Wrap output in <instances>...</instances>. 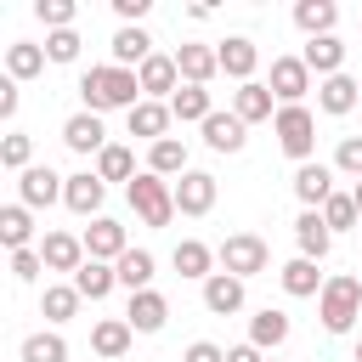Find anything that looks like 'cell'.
<instances>
[{"label":"cell","mask_w":362,"mask_h":362,"mask_svg":"<svg viewBox=\"0 0 362 362\" xmlns=\"http://www.w3.org/2000/svg\"><path fill=\"white\" fill-rule=\"evenodd\" d=\"M130 209L147 221V226H164L170 215H175V187L164 181V175H153V170H141L136 181H130Z\"/></svg>","instance_id":"277c9868"},{"label":"cell","mask_w":362,"mask_h":362,"mask_svg":"<svg viewBox=\"0 0 362 362\" xmlns=\"http://www.w3.org/2000/svg\"><path fill=\"white\" fill-rule=\"evenodd\" d=\"M147 170H153V175H187V147H181L175 136L153 141V153H147Z\"/></svg>","instance_id":"d6a6232c"},{"label":"cell","mask_w":362,"mask_h":362,"mask_svg":"<svg viewBox=\"0 0 362 362\" xmlns=\"http://www.w3.org/2000/svg\"><path fill=\"white\" fill-rule=\"evenodd\" d=\"M294 243H300V255H305V260H322V255H328V243H334V232H328V221H322L317 209H305V215L294 221Z\"/></svg>","instance_id":"e0dca14e"},{"label":"cell","mask_w":362,"mask_h":362,"mask_svg":"<svg viewBox=\"0 0 362 362\" xmlns=\"http://www.w3.org/2000/svg\"><path fill=\"white\" fill-rule=\"evenodd\" d=\"M334 164H339L345 175H356V181H362V136H345V141H339V158H334Z\"/></svg>","instance_id":"ee69618b"},{"label":"cell","mask_w":362,"mask_h":362,"mask_svg":"<svg viewBox=\"0 0 362 362\" xmlns=\"http://www.w3.org/2000/svg\"><path fill=\"white\" fill-rule=\"evenodd\" d=\"M40 260H45L51 272H79V266H85V238H74V232H45Z\"/></svg>","instance_id":"9c48e42d"},{"label":"cell","mask_w":362,"mask_h":362,"mask_svg":"<svg viewBox=\"0 0 362 362\" xmlns=\"http://www.w3.org/2000/svg\"><path fill=\"white\" fill-rule=\"evenodd\" d=\"M40 68H45V45H23V40H17V45L6 51V74H11V79H28V74H40Z\"/></svg>","instance_id":"74e56055"},{"label":"cell","mask_w":362,"mask_h":362,"mask_svg":"<svg viewBox=\"0 0 362 362\" xmlns=\"http://www.w3.org/2000/svg\"><path fill=\"white\" fill-rule=\"evenodd\" d=\"M113 6H119L124 23H141V11H147V0H113Z\"/></svg>","instance_id":"7dc6e473"},{"label":"cell","mask_w":362,"mask_h":362,"mask_svg":"<svg viewBox=\"0 0 362 362\" xmlns=\"http://www.w3.org/2000/svg\"><path fill=\"white\" fill-rule=\"evenodd\" d=\"M45 57H51V62H74V57H79V34H74V28H51V34H45Z\"/></svg>","instance_id":"60d3db41"},{"label":"cell","mask_w":362,"mask_h":362,"mask_svg":"<svg viewBox=\"0 0 362 362\" xmlns=\"http://www.w3.org/2000/svg\"><path fill=\"white\" fill-rule=\"evenodd\" d=\"M119 255H124V226L107 221V215H96L85 226V260H119Z\"/></svg>","instance_id":"ba28073f"},{"label":"cell","mask_w":362,"mask_h":362,"mask_svg":"<svg viewBox=\"0 0 362 362\" xmlns=\"http://www.w3.org/2000/svg\"><path fill=\"white\" fill-rule=\"evenodd\" d=\"M277 277H283V288L300 294V300H305V294H322V283H328V277H317V260H305V255H294Z\"/></svg>","instance_id":"f546056e"},{"label":"cell","mask_w":362,"mask_h":362,"mask_svg":"<svg viewBox=\"0 0 362 362\" xmlns=\"http://www.w3.org/2000/svg\"><path fill=\"white\" fill-rule=\"evenodd\" d=\"M226 362H266V356H260V345H232Z\"/></svg>","instance_id":"681fc988"},{"label":"cell","mask_w":362,"mask_h":362,"mask_svg":"<svg viewBox=\"0 0 362 362\" xmlns=\"http://www.w3.org/2000/svg\"><path fill=\"white\" fill-rule=\"evenodd\" d=\"M164 317H170V300H164V294H153V288L130 294V311H124V322H130L136 334H158V328H164Z\"/></svg>","instance_id":"8fae6325"},{"label":"cell","mask_w":362,"mask_h":362,"mask_svg":"<svg viewBox=\"0 0 362 362\" xmlns=\"http://www.w3.org/2000/svg\"><path fill=\"white\" fill-rule=\"evenodd\" d=\"M322 221H328V232H339V226H356L362 215H356V198L351 192H334L328 204H322Z\"/></svg>","instance_id":"ab89813d"},{"label":"cell","mask_w":362,"mask_h":362,"mask_svg":"<svg viewBox=\"0 0 362 362\" xmlns=\"http://www.w3.org/2000/svg\"><path fill=\"white\" fill-rule=\"evenodd\" d=\"M40 266H45V260H40L34 249H17V255H11V277H17V283H34Z\"/></svg>","instance_id":"f6af8a7d"},{"label":"cell","mask_w":362,"mask_h":362,"mask_svg":"<svg viewBox=\"0 0 362 362\" xmlns=\"http://www.w3.org/2000/svg\"><path fill=\"white\" fill-rule=\"evenodd\" d=\"M130 334H136V328H130L124 317H102V322L90 328V351H96V356H124V351H130Z\"/></svg>","instance_id":"7402d4cb"},{"label":"cell","mask_w":362,"mask_h":362,"mask_svg":"<svg viewBox=\"0 0 362 362\" xmlns=\"http://www.w3.org/2000/svg\"><path fill=\"white\" fill-rule=\"evenodd\" d=\"M209 204H215V175L187 170V175L175 181V209H181V215H204Z\"/></svg>","instance_id":"30bf717a"},{"label":"cell","mask_w":362,"mask_h":362,"mask_svg":"<svg viewBox=\"0 0 362 362\" xmlns=\"http://www.w3.org/2000/svg\"><path fill=\"white\" fill-rule=\"evenodd\" d=\"M17 192H23L28 209H45V204H57V198L68 192V175H57L51 164H28V170L17 175Z\"/></svg>","instance_id":"8992f818"},{"label":"cell","mask_w":362,"mask_h":362,"mask_svg":"<svg viewBox=\"0 0 362 362\" xmlns=\"http://www.w3.org/2000/svg\"><path fill=\"white\" fill-rule=\"evenodd\" d=\"M113 272H119V283H124L130 294H141V288L153 283V255H147V249H124V255L113 260Z\"/></svg>","instance_id":"f1b7e54d"},{"label":"cell","mask_w":362,"mask_h":362,"mask_svg":"<svg viewBox=\"0 0 362 362\" xmlns=\"http://www.w3.org/2000/svg\"><path fill=\"white\" fill-rule=\"evenodd\" d=\"M204 141H209L215 153H238V147H243V119H238V113H209V119H204Z\"/></svg>","instance_id":"484cf974"},{"label":"cell","mask_w":362,"mask_h":362,"mask_svg":"<svg viewBox=\"0 0 362 362\" xmlns=\"http://www.w3.org/2000/svg\"><path fill=\"white\" fill-rule=\"evenodd\" d=\"M209 260H215V255H209L198 238L175 243V272H181V277H215V272H209Z\"/></svg>","instance_id":"d590c367"},{"label":"cell","mask_w":362,"mask_h":362,"mask_svg":"<svg viewBox=\"0 0 362 362\" xmlns=\"http://www.w3.org/2000/svg\"><path fill=\"white\" fill-rule=\"evenodd\" d=\"M136 79H141V90H147V102L153 96H175V79H181V68H175V57H147L141 68H136Z\"/></svg>","instance_id":"d6986e66"},{"label":"cell","mask_w":362,"mask_h":362,"mask_svg":"<svg viewBox=\"0 0 362 362\" xmlns=\"http://www.w3.org/2000/svg\"><path fill=\"white\" fill-rule=\"evenodd\" d=\"M147 57H153V34L141 23H124L113 34V68H130V62H147Z\"/></svg>","instance_id":"5bb4252c"},{"label":"cell","mask_w":362,"mask_h":362,"mask_svg":"<svg viewBox=\"0 0 362 362\" xmlns=\"http://www.w3.org/2000/svg\"><path fill=\"white\" fill-rule=\"evenodd\" d=\"M113 283H119V272H113L107 260H85V266L74 272V288H79V300H107V294H113Z\"/></svg>","instance_id":"44dd1931"},{"label":"cell","mask_w":362,"mask_h":362,"mask_svg":"<svg viewBox=\"0 0 362 362\" xmlns=\"http://www.w3.org/2000/svg\"><path fill=\"white\" fill-rule=\"evenodd\" d=\"M300 62H305L311 74H322V79H334V74H339V62H345V45H339L334 34H322V40H305V51H300Z\"/></svg>","instance_id":"ac0fdd59"},{"label":"cell","mask_w":362,"mask_h":362,"mask_svg":"<svg viewBox=\"0 0 362 362\" xmlns=\"http://www.w3.org/2000/svg\"><path fill=\"white\" fill-rule=\"evenodd\" d=\"M11 113H17V85L6 79V85H0V119H11Z\"/></svg>","instance_id":"c3c4849f"},{"label":"cell","mask_w":362,"mask_h":362,"mask_svg":"<svg viewBox=\"0 0 362 362\" xmlns=\"http://www.w3.org/2000/svg\"><path fill=\"white\" fill-rule=\"evenodd\" d=\"M356 96H362V85H356L351 74H334V79L317 85V107H322V113H351Z\"/></svg>","instance_id":"ffe728a7"},{"label":"cell","mask_w":362,"mask_h":362,"mask_svg":"<svg viewBox=\"0 0 362 362\" xmlns=\"http://www.w3.org/2000/svg\"><path fill=\"white\" fill-rule=\"evenodd\" d=\"M232 113L243 119V124H255V119H277L272 113V85H238V96H232Z\"/></svg>","instance_id":"603a6c76"},{"label":"cell","mask_w":362,"mask_h":362,"mask_svg":"<svg viewBox=\"0 0 362 362\" xmlns=\"http://www.w3.org/2000/svg\"><path fill=\"white\" fill-rule=\"evenodd\" d=\"M266 260H272V249L260 232H232L221 243V272H232V277H255V272H266Z\"/></svg>","instance_id":"5b68a950"},{"label":"cell","mask_w":362,"mask_h":362,"mask_svg":"<svg viewBox=\"0 0 362 362\" xmlns=\"http://www.w3.org/2000/svg\"><path fill=\"white\" fill-rule=\"evenodd\" d=\"M305 90H311V68H305L300 57H272V96H277L283 107H294Z\"/></svg>","instance_id":"52a82bcc"},{"label":"cell","mask_w":362,"mask_h":362,"mask_svg":"<svg viewBox=\"0 0 362 362\" xmlns=\"http://www.w3.org/2000/svg\"><path fill=\"white\" fill-rule=\"evenodd\" d=\"M351 198H356V215H362V181H356V187H351Z\"/></svg>","instance_id":"f907efd6"},{"label":"cell","mask_w":362,"mask_h":362,"mask_svg":"<svg viewBox=\"0 0 362 362\" xmlns=\"http://www.w3.org/2000/svg\"><path fill=\"white\" fill-rule=\"evenodd\" d=\"M181 362H226V351L215 345V339H198V345H187V356Z\"/></svg>","instance_id":"bcb514c9"},{"label":"cell","mask_w":362,"mask_h":362,"mask_svg":"<svg viewBox=\"0 0 362 362\" xmlns=\"http://www.w3.org/2000/svg\"><path fill=\"white\" fill-rule=\"evenodd\" d=\"M272 362H277V356H272Z\"/></svg>","instance_id":"f5cc1de1"},{"label":"cell","mask_w":362,"mask_h":362,"mask_svg":"<svg viewBox=\"0 0 362 362\" xmlns=\"http://www.w3.org/2000/svg\"><path fill=\"white\" fill-rule=\"evenodd\" d=\"M28 238H34V215H28V204H6V209H0V243L17 255V249H28Z\"/></svg>","instance_id":"4316f807"},{"label":"cell","mask_w":362,"mask_h":362,"mask_svg":"<svg viewBox=\"0 0 362 362\" xmlns=\"http://www.w3.org/2000/svg\"><path fill=\"white\" fill-rule=\"evenodd\" d=\"M272 130H277V141H283V153H288V158L311 164V147H317V113H311L305 102H294V107H277Z\"/></svg>","instance_id":"3957f363"},{"label":"cell","mask_w":362,"mask_h":362,"mask_svg":"<svg viewBox=\"0 0 362 362\" xmlns=\"http://www.w3.org/2000/svg\"><path fill=\"white\" fill-rule=\"evenodd\" d=\"M204 305H209L215 317H232V311L243 305V277H232V272L204 277Z\"/></svg>","instance_id":"4fadbf2b"},{"label":"cell","mask_w":362,"mask_h":362,"mask_svg":"<svg viewBox=\"0 0 362 362\" xmlns=\"http://www.w3.org/2000/svg\"><path fill=\"white\" fill-rule=\"evenodd\" d=\"M136 90H141V79H136V68H85V79H79V96H85V113H102V107H136Z\"/></svg>","instance_id":"6da1fadb"},{"label":"cell","mask_w":362,"mask_h":362,"mask_svg":"<svg viewBox=\"0 0 362 362\" xmlns=\"http://www.w3.org/2000/svg\"><path fill=\"white\" fill-rule=\"evenodd\" d=\"M170 107L164 102H136L130 107V136H147V141H164V130H170Z\"/></svg>","instance_id":"cb8c5ba5"},{"label":"cell","mask_w":362,"mask_h":362,"mask_svg":"<svg viewBox=\"0 0 362 362\" xmlns=\"http://www.w3.org/2000/svg\"><path fill=\"white\" fill-rule=\"evenodd\" d=\"M74 305H79V288H74V283H51V288L40 294V311H45L51 322H68Z\"/></svg>","instance_id":"8d00e7d4"},{"label":"cell","mask_w":362,"mask_h":362,"mask_svg":"<svg viewBox=\"0 0 362 362\" xmlns=\"http://www.w3.org/2000/svg\"><path fill=\"white\" fill-rule=\"evenodd\" d=\"M34 11H40V23H51V28H68V23H74V0H40Z\"/></svg>","instance_id":"7bdbcfd3"},{"label":"cell","mask_w":362,"mask_h":362,"mask_svg":"<svg viewBox=\"0 0 362 362\" xmlns=\"http://www.w3.org/2000/svg\"><path fill=\"white\" fill-rule=\"evenodd\" d=\"M215 57H221V68H226L232 79H243V85H249V74H255V62H260V51H255V40H243V34H232V40H221V45H215Z\"/></svg>","instance_id":"9a60e30c"},{"label":"cell","mask_w":362,"mask_h":362,"mask_svg":"<svg viewBox=\"0 0 362 362\" xmlns=\"http://www.w3.org/2000/svg\"><path fill=\"white\" fill-rule=\"evenodd\" d=\"M317 311H322V328H328V334H345V328L362 317V283H356L351 272H334V277L322 283V294H317Z\"/></svg>","instance_id":"7a4b0ae2"},{"label":"cell","mask_w":362,"mask_h":362,"mask_svg":"<svg viewBox=\"0 0 362 362\" xmlns=\"http://www.w3.org/2000/svg\"><path fill=\"white\" fill-rule=\"evenodd\" d=\"M288 339V317L283 311H255V322H249V345H260V351H272V345H283Z\"/></svg>","instance_id":"1f68e13d"},{"label":"cell","mask_w":362,"mask_h":362,"mask_svg":"<svg viewBox=\"0 0 362 362\" xmlns=\"http://www.w3.org/2000/svg\"><path fill=\"white\" fill-rule=\"evenodd\" d=\"M170 113H175L181 124H192V119L204 124V119H209L215 107H209V90H204V85H181V90L170 96Z\"/></svg>","instance_id":"4dcf8cb0"},{"label":"cell","mask_w":362,"mask_h":362,"mask_svg":"<svg viewBox=\"0 0 362 362\" xmlns=\"http://www.w3.org/2000/svg\"><path fill=\"white\" fill-rule=\"evenodd\" d=\"M28 153H34L28 136H6V141H0V164H6V170H28Z\"/></svg>","instance_id":"b9f144b4"},{"label":"cell","mask_w":362,"mask_h":362,"mask_svg":"<svg viewBox=\"0 0 362 362\" xmlns=\"http://www.w3.org/2000/svg\"><path fill=\"white\" fill-rule=\"evenodd\" d=\"M294 192H300L305 209L328 204V198H334V170H328V164H300V170H294Z\"/></svg>","instance_id":"7c38bea8"},{"label":"cell","mask_w":362,"mask_h":362,"mask_svg":"<svg viewBox=\"0 0 362 362\" xmlns=\"http://www.w3.org/2000/svg\"><path fill=\"white\" fill-rule=\"evenodd\" d=\"M23 362H68L62 334H28L23 339Z\"/></svg>","instance_id":"f35d334b"},{"label":"cell","mask_w":362,"mask_h":362,"mask_svg":"<svg viewBox=\"0 0 362 362\" xmlns=\"http://www.w3.org/2000/svg\"><path fill=\"white\" fill-rule=\"evenodd\" d=\"M62 141L74 147V153H102L107 141H102V119L96 113H74L68 124H62Z\"/></svg>","instance_id":"d4e9b609"},{"label":"cell","mask_w":362,"mask_h":362,"mask_svg":"<svg viewBox=\"0 0 362 362\" xmlns=\"http://www.w3.org/2000/svg\"><path fill=\"white\" fill-rule=\"evenodd\" d=\"M175 68H181L187 85H204V79L221 68V57H215L209 45H181V51H175Z\"/></svg>","instance_id":"83f0119b"},{"label":"cell","mask_w":362,"mask_h":362,"mask_svg":"<svg viewBox=\"0 0 362 362\" xmlns=\"http://www.w3.org/2000/svg\"><path fill=\"white\" fill-rule=\"evenodd\" d=\"M96 175H102V181H136V158H130V147L107 141V147L96 153Z\"/></svg>","instance_id":"836d02e7"},{"label":"cell","mask_w":362,"mask_h":362,"mask_svg":"<svg viewBox=\"0 0 362 362\" xmlns=\"http://www.w3.org/2000/svg\"><path fill=\"white\" fill-rule=\"evenodd\" d=\"M294 23H300L311 40H322V34L334 28V0H300V6H294Z\"/></svg>","instance_id":"e575fe53"},{"label":"cell","mask_w":362,"mask_h":362,"mask_svg":"<svg viewBox=\"0 0 362 362\" xmlns=\"http://www.w3.org/2000/svg\"><path fill=\"white\" fill-rule=\"evenodd\" d=\"M62 198H68V209H74V215H90V221H96V209H102L107 187H102V175H90V170H85V175H68V192H62Z\"/></svg>","instance_id":"2e32d148"},{"label":"cell","mask_w":362,"mask_h":362,"mask_svg":"<svg viewBox=\"0 0 362 362\" xmlns=\"http://www.w3.org/2000/svg\"><path fill=\"white\" fill-rule=\"evenodd\" d=\"M356 362H362V339H356Z\"/></svg>","instance_id":"816d5d0a"}]
</instances>
